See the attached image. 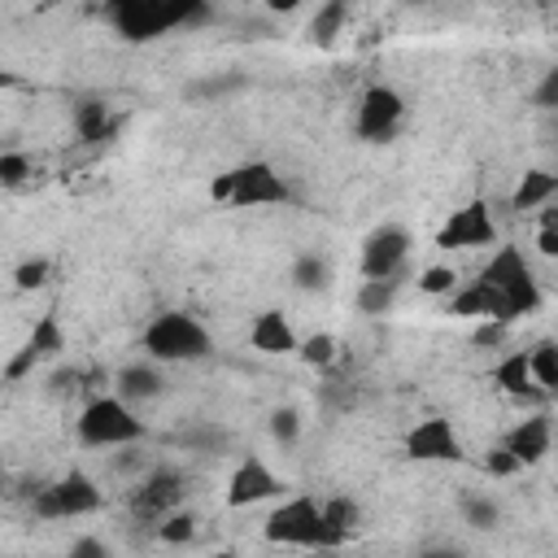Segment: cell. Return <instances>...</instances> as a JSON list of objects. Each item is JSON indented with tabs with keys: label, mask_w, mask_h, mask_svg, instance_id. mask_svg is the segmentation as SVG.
I'll return each instance as SVG.
<instances>
[{
	"label": "cell",
	"mask_w": 558,
	"mask_h": 558,
	"mask_svg": "<svg viewBox=\"0 0 558 558\" xmlns=\"http://www.w3.org/2000/svg\"><path fill=\"white\" fill-rule=\"evenodd\" d=\"M118 35L126 39H157L170 26H196L209 17V4L201 0H118L105 9Z\"/></svg>",
	"instance_id": "1"
},
{
	"label": "cell",
	"mask_w": 558,
	"mask_h": 558,
	"mask_svg": "<svg viewBox=\"0 0 558 558\" xmlns=\"http://www.w3.org/2000/svg\"><path fill=\"white\" fill-rule=\"evenodd\" d=\"M140 344H144V353L153 362H196V357H209V349H214L209 331L192 314H179V310L157 314L144 327V340Z\"/></svg>",
	"instance_id": "2"
},
{
	"label": "cell",
	"mask_w": 558,
	"mask_h": 558,
	"mask_svg": "<svg viewBox=\"0 0 558 558\" xmlns=\"http://www.w3.org/2000/svg\"><path fill=\"white\" fill-rule=\"evenodd\" d=\"M209 196L214 201H231L240 209H248V205H279V201H288V183L275 174V166L244 161V166L218 174L214 187H209Z\"/></svg>",
	"instance_id": "3"
},
{
	"label": "cell",
	"mask_w": 558,
	"mask_h": 558,
	"mask_svg": "<svg viewBox=\"0 0 558 558\" xmlns=\"http://www.w3.org/2000/svg\"><path fill=\"white\" fill-rule=\"evenodd\" d=\"M144 436V423L131 414V405L122 397H96L87 401V410L78 414V440L83 445H131Z\"/></svg>",
	"instance_id": "4"
},
{
	"label": "cell",
	"mask_w": 558,
	"mask_h": 558,
	"mask_svg": "<svg viewBox=\"0 0 558 558\" xmlns=\"http://www.w3.org/2000/svg\"><path fill=\"white\" fill-rule=\"evenodd\" d=\"M96 506H100V488L83 471H70L57 484L35 488V514L39 519H74V514H92Z\"/></svg>",
	"instance_id": "5"
},
{
	"label": "cell",
	"mask_w": 558,
	"mask_h": 558,
	"mask_svg": "<svg viewBox=\"0 0 558 558\" xmlns=\"http://www.w3.org/2000/svg\"><path fill=\"white\" fill-rule=\"evenodd\" d=\"M179 501H183V475L179 471H166V466L153 471L144 484H135L131 497H126V506H131V514L140 523H161L166 514L179 510Z\"/></svg>",
	"instance_id": "6"
},
{
	"label": "cell",
	"mask_w": 558,
	"mask_h": 558,
	"mask_svg": "<svg viewBox=\"0 0 558 558\" xmlns=\"http://www.w3.org/2000/svg\"><path fill=\"white\" fill-rule=\"evenodd\" d=\"M266 541L275 545H305V549H318V501L310 497H292L283 501L279 510H270L266 519Z\"/></svg>",
	"instance_id": "7"
},
{
	"label": "cell",
	"mask_w": 558,
	"mask_h": 558,
	"mask_svg": "<svg viewBox=\"0 0 558 558\" xmlns=\"http://www.w3.org/2000/svg\"><path fill=\"white\" fill-rule=\"evenodd\" d=\"M410 257V231L405 227H379L362 244V275L366 279H401Z\"/></svg>",
	"instance_id": "8"
},
{
	"label": "cell",
	"mask_w": 558,
	"mask_h": 558,
	"mask_svg": "<svg viewBox=\"0 0 558 558\" xmlns=\"http://www.w3.org/2000/svg\"><path fill=\"white\" fill-rule=\"evenodd\" d=\"M65 349V331H61V323H57V314L48 310L35 327H31V336L22 340V349L9 357V366H4V379H22V375H31L35 371V362H44V357H57Z\"/></svg>",
	"instance_id": "9"
},
{
	"label": "cell",
	"mask_w": 558,
	"mask_h": 558,
	"mask_svg": "<svg viewBox=\"0 0 558 558\" xmlns=\"http://www.w3.org/2000/svg\"><path fill=\"white\" fill-rule=\"evenodd\" d=\"M401 113H405V100L392 87L375 83V87H366V96L357 105V135L362 140H388L397 131Z\"/></svg>",
	"instance_id": "10"
},
{
	"label": "cell",
	"mask_w": 558,
	"mask_h": 558,
	"mask_svg": "<svg viewBox=\"0 0 558 558\" xmlns=\"http://www.w3.org/2000/svg\"><path fill=\"white\" fill-rule=\"evenodd\" d=\"M493 218H488V205L484 201H471L462 209H453V218L440 227L436 244L440 248H480V244H493Z\"/></svg>",
	"instance_id": "11"
},
{
	"label": "cell",
	"mask_w": 558,
	"mask_h": 558,
	"mask_svg": "<svg viewBox=\"0 0 558 558\" xmlns=\"http://www.w3.org/2000/svg\"><path fill=\"white\" fill-rule=\"evenodd\" d=\"M405 453L414 462H458L462 458V445H458V432H453L449 418H423L405 436Z\"/></svg>",
	"instance_id": "12"
},
{
	"label": "cell",
	"mask_w": 558,
	"mask_h": 558,
	"mask_svg": "<svg viewBox=\"0 0 558 558\" xmlns=\"http://www.w3.org/2000/svg\"><path fill=\"white\" fill-rule=\"evenodd\" d=\"M275 493H283V480L262 458H244L227 484V506H253V501H266Z\"/></svg>",
	"instance_id": "13"
},
{
	"label": "cell",
	"mask_w": 558,
	"mask_h": 558,
	"mask_svg": "<svg viewBox=\"0 0 558 558\" xmlns=\"http://www.w3.org/2000/svg\"><path fill=\"white\" fill-rule=\"evenodd\" d=\"M519 466H532V462H541L545 453H549V414H532V418H523L510 436H506V445H501Z\"/></svg>",
	"instance_id": "14"
},
{
	"label": "cell",
	"mask_w": 558,
	"mask_h": 558,
	"mask_svg": "<svg viewBox=\"0 0 558 558\" xmlns=\"http://www.w3.org/2000/svg\"><path fill=\"white\" fill-rule=\"evenodd\" d=\"M248 344L257 349V353H296V331L288 327V318L279 314V310H262L257 318H253V331H248Z\"/></svg>",
	"instance_id": "15"
},
{
	"label": "cell",
	"mask_w": 558,
	"mask_h": 558,
	"mask_svg": "<svg viewBox=\"0 0 558 558\" xmlns=\"http://www.w3.org/2000/svg\"><path fill=\"white\" fill-rule=\"evenodd\" d=\"M357 527V501L336 497L327 506H318V549H331L340 541H349Z\"/></svg>",
	"instance_id": "16"
},
{
	"label": "cell",
	"mask_w": 558,
	"mask_h": 558,
	"mask_svg": "<svg viewBox=\"0 0 558 558\" xmlns=\"http://www.w3.org/2000/svg\"><path fill=\"white\" fill-rule=\"evenodd\" d=\"M449 310H453V314H462V318H488V323H506V318H501V296H497V288H488V283H480V279H475L471 288L453 292Z\"/></svg>",
	"instance_id": "17"
},
{
	"label": "cell",
	"mask_w": 558,
	"mask_h": 558,
	"mask_svg": "<svg viewBox=\"0 0 558 558\" xmlns=\"http://www.w3.org/2000/svg\"><path fill=\"white\" fill-rule=\"evenodd\" d=\"M523 275H532L527 270V262H523V253L514 248V244H501L493 257H488V266L480 270V283H488V288H510L514 279H523Z\"/></svg>",
	"instance_id": "18"
},
{
	"label": "cell",
	"mask_w": 558,
	"mask_h": 558,
	"mask_svg": "<svg viewBox=\"0 0 558 558\" xmlns=\"http://www.w3.org/2000/svg\"><path fill=\"white\" fill-rule=\"evenodd\" d=\"M161 392V375L148 362H131L118 371V397L122 401H153Z\"/></svg>",
	"instance_id": "19"
},
{
	"label": "cell",
	"mask_w": 558,
	"mask_h": 558,
	"mask_svg": "<svg viewBox=\"0 0 558 558\" xmlns=\"http://www.w3.org/2000/svg\"><path fill=\"white\" fill-rule=\"evenodd\" d=\"M493 379L510 392V397H545L536 384H532V371H527V353H506L493 371Z\"/></svg>",
	"instance_id": "20"
},
{
	"label": "cell",
	"mask_w": 558,
	"mask_h": 558,
	"mask_svg": "<svg viewBox=\"0 0 558 558\" xmlns=\"http://www.w3.org/2000/svg\"><path fill=\"white\" fill-rule=\"evenodd\" d=\"M558 192V179L549 174V170H527L523 174V183L514 187V196H510V205L523 214V209H536V205H549V196Z\"/></svg>",
	"instance_id": "21"
},
{
	"label": "cell",
	"mask_w": 558,
	"mask_h": 558,
	"mask_svg": "<svg viewBox=\"0 0 558 558\" xmlns=\"http://www.w3.org/2000/svg\"><path fill=\"white\" fill-rule=\"evenodd\" d=\"M74 126H78V135L83 140H109L113 135V118H109V105L105 100H83L78 109H74Z\"/></svg>",
	"instance_id": "22"
},
{
	"label": "cell",
	"mask_w": 558,
	"mask_h": 558,
	"mask_svg": "<svg viewBox=\"0 0 558 558\" xmlns=\"http://www.w3.org/2000/svg\"><path fill=\"white\" fill-rule=\"evenodd\" d=\"M527 371H532V384L545 397L558 388V349H554V340H541L536 349H527Z\"/></svg>",
	"instance_id": "23"
},
{
	"label": "cell",
	"mask_w": 558,
	"mask_h": 558,
	"mask_svg": "<svg viewBox=\"0 0 558 558\" xmlns=\"http://www.w3.org/2000/svg\"><path fill=\"white\" fill-rule=\"evenodd\" d=\"M401 279H362L357 288V310L362 314H388V305L397 301Z\"/></svg>",
	"instance_id": "24"
},
{
	"label": "cell",
	"mask_w": 558,
	"mask_h": 558,
	"mask_svg": "<svg viewBox=\"0 0 558 558\" xmlns=\"http://www.w3.org/2000/svg\"><path fill=\"white\" fill-rule=\"evenodd\" d=\"M344 17H349V9L340 4V0H327L314 17H310V35L318 39V44H331L336 35H340V26H344Z\"/></svg>",
	"instance_id": "25"
},
{
	"label": "cell",
	"mask_w": 558,
	"mask_h": 558,
	"mask_svg": "<svg viewBox=\"0 0 558 558\" xmlns=\"http://www.w3.org/2000/svg\"><path fill=\"white\" fill-rule=\"evenodd\" d=\"M292 283L305 288V292H323L327 288V262L314 257V253H301L296 266H292Z\"/></svg>",
	"instance_id": "26"
},
{
	"label": "cell",
	"mask_w": 558,
	"mask_h": 558,
	"mask_svg": "<svg viewBox=\"0 0 558 558\" xmlns=\"http://www.w3.org/2000/svg\"><path fill=\"white\" fill-rule=\"evenodd\" d=\"M157 536H161L166 545H187V541L196 536V519L183 514V510H174V514H166V519L157 523Z\"/></svg>",
	"instance_id": "27"
},
{
	"label": "cell",
	"mask_w": 558,
	"mask_h": 558,
	"mask_svg": "<svg viewBox=\"0 0 558 558\" xmlns=\"http://www.w3.org/2000/svg\"><path fill=\"white\" fill-rule=\"evenodd\" d=\"M296 353H301L310 366H331V357H336V340H331L327 331H314L310 340L296 344Z\"/></svg>",
	"instance_id": "28"
},
{
	"label": "cell",
	"mask_w": 558,
	"mask_h": 558,
	"mask_svg": "<svg viewBox=\"0 0 558 558\" xmlns=\"http://www.w3.org/2000/svg\"><path fill=\"white\" fill-rule=\"evenodd\" d=\"M48 270H52V266H48L44 257H31V262H22V266L13 270V283H17L22 292H31V288H44V283H48Z\"/></svg>",
	"instance_id": "29"
},
{
	"label": "cell",
	"mask_w": 558,
	"mask_h": 558,
	"mask_svg": "<svg viewBox=\"0 0 558 558\" xmlns=\"http://www.w3.org/2000/svg\"><path fill=\"white\" fill-rule=\"evenodd\" d=\"M296 432H301V414H296V410H288V405H283V410H275V414H270V436H275L279 445H292V440H296Z\"/></svg>",
	"instance_id": "30"
},
{
	"label": "cell",
	"mask_w": 558,
	"mask_h": 558,
	"mask_svg": "<svg viewBox=\"0 0 558 558\" xmlns=\"http://www.w3.org/2000/svg\"><path fill=\"white\" fill-rule=\"evenodd\" d=\"M462 514H466L471 527H493V523H497V506H493L488 497H466V501H462Z\"/></svg>",
	"instance_id": "31"
},
{
	"label": "cell",
	"mask_w": 558,
	"mask_h": 558,
	"mask_svg": "<svg viewBox=\"0 0 558 558\" xmlns=\"http://www.w3.org/2000/svg\"><path fill=\"white\" fill-rule=\"evenodd\" d=\"M453 279H458V275H453L449 266H427V270L418 275V288L432 292V296H440V292H453Z\"/></svg>",
	"instance_id": "32"
},
{
	"label": "cell",
	"mask_w": 558,
	"mask_h": 558,
	"mask_svg": "<svg viewBox=\"0 0 558 558\" xmlns=\"http://www.w3.org/2000/svg\"><path fill=\"white\" fill-rule=\"evenodd\" d=\"M31 174V161L22 153H0V183H22Z\"/></svg>",
	"instance_id": "33"
},
{
	"label": "cell",
	"mask_w": 558,
	"mask_h": 558,
	"mask_svg": "<svg viewBox=\"0 0 558 558\" xmlns=\"http://www.w3.org/2000/svg\"><path fill=\"white\" fill-rule=\"evenodd\" d=\"M65 558H113L109 554V545L105 541H96V536H78L74 545H70V554Z\"/></svg>",
	"instance_id": "34"
},
{
	"label": "cell",
	"mask_w": 558,
	"mask_h": 558,
	"mask_svg": "<svg viewBox=\"0 0 558 558\" xmlns=\"http://www.w3.org/2000/svg\"><path fill=\"white\" fill-rule=\"evenodd\" d=\"M484 466H488V475H514V471H519V462H514L506 449H488Z\"/></svg>",
	"instance_id": "35"
},
{
	"label": "cell",
	"mask_w": 558,
	"mask_h": 558,
	"mask_svg": "<svg viewBox=\"0 0 558 558\" xmlns=\"http://www.w3.org/2000/svg\"><path fill=\"white\" fill-rule=\"evenodd\" d=\"M554 100H558V70H549L545 83L536 87V105H541V109H554Z\"/></svg>",
	"instance_id": "36"
},
{
	"label": "cell",
	"mask_w": 558,
	"mask_h": 558,
	"mask_svg": "<svg viewBox=\"0 0 558 558\" xmlns=\"http://www.w3.org/2000/svg\"><path fill=\"white\" fill-rule=\"evenodd\" d=\"M506 336V323H484L480 331H475V344H497Z\"/></svg>",
	"instance_id": "37"
},
{
	"label": "cell",
	"mask_w": 558,
	"mask_h": 558,
	"mask_svg": "<svg viewBox=\"0 0 558 558\" xmlns=\"http://www.w3.org/2000/svg\"><path fill=\"white\" fill-rule=\"evenodd\" d=\"M423 558H462L458 549H432V554H423Z\"/></svg>",
	"instance_id": "38"
},
{
	"label": "cell",
	"mask_w": 558,
	"mask_h": 558,
	"mask_svg": "<svg viewBox=\"0 0 558 558\" xmlns=\"http://www.w3.org/2000/svg\"><path fill=\"white\" fill-rule=\"evenodd\" d=\"M0 87H17V74H9V70H0Z\"/></svg>",
	"instance_id": "39"
},
{
	"label": "cell",
	"mask_w": 558,
	"mask_h": 558,
	"mask_svg": "<svg viewBox=\"0 0 558 558\" xmlns=\"http://www.w3.org/2000/svg\"><path fill=\"white\" fill-rule=\"evenodd\" d=\"M4 493H9V475L0 471V497H4Z\"/></svg>",
	"instance_id": "40"
},
{
	"label": "cell",
	"mask_w": 558,
	"mask_h": 558,
	"mask_svg": "<svg viewBox=\"0 0 558 558\" xmlns=\"http://www.w3.org/2000/svg\"><path fill=\"white\" fill-rule=\"evenodd\" d=\"M209 558H235V554H231V549H218V554H209Z\"/></svg>",
	"instance_id": "41"
}]
</instances>
